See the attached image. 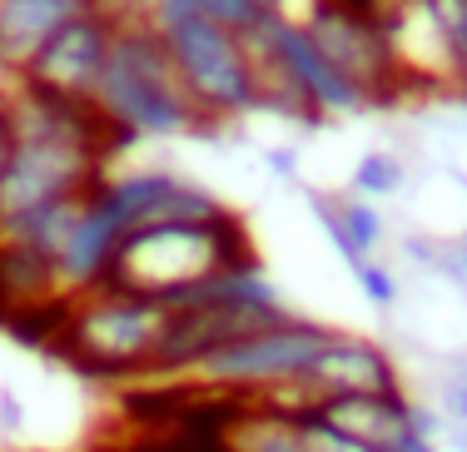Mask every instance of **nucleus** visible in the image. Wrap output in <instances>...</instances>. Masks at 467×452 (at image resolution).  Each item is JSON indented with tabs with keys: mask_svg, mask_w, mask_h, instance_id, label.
Segmentation results:
<instances>
[{
	"mask_svg": "<svg viewBox=\"0 0 467 452\" xmlns=\"http://www.w3.org/2000/svg\"><path fill=\"white\" fill-rule=\"evenodd\" d=\"M90 105L115 139H184L204 129L150 20H125L115 30Z\"/></svg>",
	"mask_w": 467,
	"mask_h": 452,
	"instance_id": "nucleus-1",
	"label": "nucleus"
},
{
	"mask_svg": "<svg viewBox=\"0 0 467 452\" xmlns=\"http://www.w3.org/2000/svg\"><path fill=\"white\" fill-rule=\"evenodd\" d=\"M239 259H254V244L244 234L239 214L209 219V224H144L130 229L109 269V289L144 293L170 308L180 293L204 283L209 273L229 269Z\"/></svg>",
	"mask_w": 467,
	"mask_h": 452,
	"instance_id": "nucleus-2",
	"label": "nucleus"
},
{
	"mask_svg": "<svg viewBox=\"0 0 467 452\" xmlns=\"http://www.w3.org/2000/svg\"><path fill=\"white\" fill-rule=\"evenodd\" d=\"M174 308L125 289H95L60 303L55 344L90 378H150Z\"/></svg>",
	"mask_w": 467,
	"mask_h": 452,
	"instance_id": "nucleus-3",
	"label": "nucleus"
},
{
	"mask_svg": "<svg viewBox=\"0 0 467 452\" xmlns=\"http://www.w3.org/2000/svg\"><path fill=\"white\" fill-rule=\"evenodd\" d=\"M154 30L204 125H224V119L264 109V70L249 36L204 15H170L154 20Z\"/></svg>",
	"mask_w": 467,
	"mask_h": 452,
	"instance_id": "nucleus-4",
	"label": "nucleus"
},
{
	"mask_svg": "<svg viewBox=\"0 0 467 452\" xmlns=\"http://www.w3.org/2000/svg\"><path fill=\"white\" fill-rule=\"evenodd\" d=\"M254 55L264 70V109H284L298 119H348L368 115L378 105L358 80L338 70L324 50L314 46V36L304 30L298 15H264L249 36Z\"/></svg>",
	"mask_w": 467,
	"mask_h": 452,
	"instance_id": "nucleus-5",
	"label": "nucleus"
},
{
	"mask_svg": "<svg viewBox=\"0 0 467 452\" xmlns=\"http://www.w3.org/2000/svg\"><path fill=\"white\" fill-rule=\"evenodd\" d=\"M328 338H333V324L288 313L279 324L259 328V334H244L224 348L204 353L184 378L209 383V388H244V393H254V398H269V393H279L288 383L304 378L308 363L324 353Z\"/></svg>",
	"mask_w": 467,
	"mask_h": 452,
	"instance_id": "nucleus-6",
	"label": "nucleus"
},
{
	"mask_svg": "<svg viewBox=\"0 0 467 452\" xmlns=\"http://www.w3.org/2000/svg\"><path fill=\"white\" fill-rule=\"evenodd\" d=\"M373 393H403V368H398L393 348H383L378 338L348 334V328H333V338L308 363L304 378L269 393L264 403L304 413V407L328 403V398H373Z\"/></svg>",
	"mask_w": 467,
	"mask_h": 452,
	"instance_id": "nucleus-7",
	"label": "nucleus"
},
{
	"mask_svg": "<svg viewBox=\"0 0 467 452\" xmlns=\"http://www.w3.org/2000/svg\"><path fill=\"white\" fill-rule=\"evenodd\" d=\"M298 20H304V30L314 36V46L324 50L348 80H358L378 105L398 95L403 75H398V65H393L383 26H378V15L363 0H308V10Z\"/></svg>",
	"mask_w": 467,
	"mask_h": 452,
	"instance_id": "nucleus-8",
	"label": "nucleus"
},
{
	"mask_svg": "<svg viewBox=\"0 0 467 452\" xmlns=\"http://www.w3.org/2000/svg\"><path fill=\"white\" fill-rule=\"evenodd\" d=\"M105 194L115 200V209L125 214L130 229L144 224H209V219H224L234 209L219 200L209 184L184 180V174L150 164V170H109L105 174Z\"/></svg>",
	"mask_w": 467,
	"mask_h": 452,
	"instance_id": "nucleus-9",
	"label": "nucleus"
},
{
	"mask_svg": "<svg viewBox=\"0 0 467 452\" xmlns=\"http://www.w3.org/2000/svg\"><path fill=\"white\" fill-rule=\"evenodd\" d=\"M119 26H125V20H115L105 5L75 15L70 26L55 30L50 46L30 60V70L20 75V85H36V90L60 95V100H90Z\"/></svg>",
	"mask_w": 467,
	"mask_h": 452,
	"instance_id": "nucleus-10",
	"label": "nucleus"
},
{
	"mask_svg": "<svg viewBox=\"0 0 467 452\" xmlns=\"http://www.w3.org/2000/svg\"><path fill=\"white\" fill-rule=\"evenodd\" d=\"M130 224L115 209V200L105 194V180L85 194L75 224L65 229V244L55 253V283H60V299H80V293L105 289L109 269H115V253L125 244Z\"/></svg>",
	"mask_w": 467,
	"mask_h": 452,
	"instance_id": "nucleus-11",
	"label": "nucleus"
},
{
	"mask_svg": "<svg viewBox=\"0 0 467 452\" xmlns=\"http://www.w3.org/2000/svg\"><path fill=\"white\" fill-rule=\"evenodd\" d=\"M95 5L99 0H0V80H20L55 30Z\"/></svg>",
	"mask_w": 467,
	"mask_h": 452,
	"instance_id": "nucleus-12",
	"label": "nucleus"
},
{
	"mask_svg": "<svg viewBox=\"0 0 467 452\" xmlns=\"http://www.w3.org/2000/svg\"><path fill=\"white\" fill-rule=\"evenodd\" d=\"M308 209H314L324 239L338 249V259L348 269L363 259H378V249L388 239V224L378 214V204L358 200V194H308Z\"/></svg>",
	"mask_w": 467,
	"mask_h": 452,
	"instance_id": "nucleus-13",
	"label": "nucleus"
},
{
	"mask_svg": "<svg viewBox=\"0 0 467 452\" xmlns=\"http://www.w3.org/2000/svg\"><path fill=\"white\" fill-rule=\"evenodd\" d=\"M219 452H308V437L298 413L254 398L229 413L224 433H219Z\"/></svg>",
	"mask_w": 467,
	"mask_h": 452,
	"instance_id": "nucleus-14",
	"label": "nucleus"
},
{
	"mask_svg": "<svg viewBox=\"0 0 467 452\" xmlns=\"http://www.w3.org/2000/svg\"><path fill=\"white\" fill-rule=\"evenodd\" d=\"M170 15H204V20H219V26L239 30V36H254L269 10L259 0H144V20H170Z\"/></svg>",
	"mask_w": 467,
	"mask_h": 452,
	"instance_id": "nucleus-15",
	"label": "nucleus"
},
{
	"mask_svg": "<svg viewBox=\"0 0 467 452\" xmlns=\"http://www.w3.org/2000/svg\"><path fill=\"white\" fill-rule=\"evenodd\" d=\"M408 190V164H403V154H393V149H368L358 164H353V184H348V194H358V200H398V194Z\"/></svg>",
	"mask_w": 467,
	"mask_h": 452,
	"instance_id": "nucleus-16",
	"label": "nucleus"
},
{
	"mask_svg": "<svg viewBox=\"0 0 467 452\" xmlns=\"http://www.w3.org/2000/svg\"><path fill=\"white\" fill-rule=\"evenodd\" d=\"M428 403L442 413V423H448V427H467V353H462V358H452L448 368L438 373Z\"/></svg>",
	"mask_w": 467,
	"mask_h": 452,
	"instance_id": "nucleus-17",
	"label": "nucleus"
},
{
	"mask_svg": "<svg viewBox=\"0 0 467 452\" xmlns=\"http://www.w3.org/2000/svg\"><path fill=\"white\" fill-rule=\"evenodd\" d=\"M353 283H358V293L368 299V308H378V313H388V308H398V299H403V283H398L393 263L383 259H363L353 263Z\"/></svg>",
	"mask_w": 467,
	"mask_h": 452,
	"instance_id": "nucleus-18",
	"label": "nucleus"
},
{
	"mask_svg": "<svg viewBox=\"0 0 467 452\" xmlns=\"http://www.w3.org/2000/svg\"><path fill=\"white\" fill-rule=\"evenodd\" d=\"M448 30V50H452V90L467 95V0H432Z\"/></svg>",
	"mask_w": 467,
	"mask_h": 452,
	"instance_id": "nucleus-19",
	"label": "nucleus"
},
{
	"mask_svg": "<svg viewBox=\"0 0 467 452\" xmlns=\"http://www.w3.org/2000/svg\"><path fill=\"white\" fill-rule=\"evenodd\" d=\"M298 423H304L308 452H383V447H368V443H358V437H348V433H338V427H328L324 417H314V413H298Z\"/></svg>",
	"mask_w": 467,
	"mask_h": 452,
	"instance_id": "nucleus-20",
	"label": "nucleus"
},
{
	"mask_svg": "<svg viewBox=\"0 0 467 452\" xmlns=\"http://www.w3.org/2000/svg\"><path fill=\"white\" fill-rule=\"evenodd\" d=\"M264 164H269V170L279 174V180H294V174H298V159H294V149H269V154H264Z\"/></svg>",
	"mask_w": 467,
	"mask_h": 452,
	"instance_id": "nucleus-21",
	"label": "nucleus"
},
{
	"mask_svg": "<svg viewBox=\"0 0 467 452\" xmlns=\"http://www.w3.org/2000/svg\"><path fill=\"white\" fill-rule=\"evenodd\" d=\"M115 20H144V0H99Z\"/></svg>",
	"mask_w": 467,
	"mask_h": 452,
	"instance_id": "nucleus-22",
	"label": "nucleus"
},
{
	"mask_svg": "<svg viewBox=\"0 0 467 452\" xmlns=\"http://www.w3.org/2000/svg\"><path fill=\"white\" fill-rule=\"evenodd\" d=\"M10 145H16V129H10V109H5V85H0V164H5Z\"/></svg>",
	"mask_w": 467,
	"mask_h": 452,
	"instance_id": "nucleus-23",
	"label": "nucleus"
},
{
	"mask_svg": "<svg viewBox=\"0 0 467 452\" xmlns=\"http://www.w3.org/2000/svg\"><path fill=\"white\" fill-rule=\"evenodd\" d=\"M452 443V452H467V427H448V433H442Z\"/></svg>",
	"mask_w": 467,
	"mask_h": 452,
	"instance_id": "nucleus-24",
	"label": "nucleus"
},
{
	"mask_svg": "<svg viewBox=\"0 0 467 452\" xmlns=\"http://www.w3.org/2000/svg\"><path fill=\"white\" fill-rule=\"evenodd\" d=\"M259 5L269 10V15H279V10H284V15H288V0H259Z\"/></svg>",
	"mask_w": 467,
	"mask_h": 452,
	"instance_id": "nucleus-25",
	"label": "nucleus"
},
{
	"mask_svg": "<svg viewBox=\"0 0 467 452\" xmlns=\"http://www.w3.org/2000/svg\"><path fill=\"white\" fill-rule=\"evenodd\" d=\"M458 100H462V109H467V95H458Z\"/></svg>",
	"mask_w": 467,
	"mask_h": 452,
	"instance_id": "nucleus-26",
	"label": "nucleus"
},
{
	"mask_svg": "<svg viewBox=\"0 0 467 452\" xmlns=\"http://www.w3.org/2000/svg\"><path fill=\"white\" fill-rule=\"evenodd\" d=\"M462 239H467V224H462Z\"/></svg>",
	"mask_w": 467,
	"mask_h": 452,
	"instance_id": "nucleus-27",
	"label": "nucleus"
}]
</instances>
